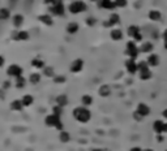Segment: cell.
Returning <instances> with one entry per match:
<instances>
[{
	"instance_id": "cell-1",
	"label": "cell",
	"mask_w": 167,
	"mask_h": 151,
	"mask_svg": "<svg viewBox=\"0 0 167 151\" xmlns=\"http://www.w3.org/2000/svg\"><path fill=\"white\" fill-rule=\"evenodd\" d=\"M73 117L75 120H77L79 122H82V124H85V122H88L89 120L92 119V112L89 111L88 107H76L73 109Z\"/></svg>"
},
{
	"instance_id": "cell-2",
	"label": "cell",
	"mask_w": 167,
	"mask_h": 151,
	"mask_svg": "<svg viewBox=\"0 0 167 151\" xmlns=\"http://www.w3.org/2000/svg\"><path fill=\"white\" fill-rule=\"evenodd\" d=\"M44 124L50 128H55V129H59V130H63V126H64L62 120H60V116L55 115V113L48 115L46 119H44Z\"/></svg>"
},
{
	"instance_id": "cell-3",
	"label": "cell",
	"mask_w": 167,
	"mask_h": 151,
	"mask_svg": "<svg viewBox=\"0 0 167 151\" xmlns=\"http://www.w3.org/2000/svg\"><path fill=\"white\" fill-rule=\"evenodd\" d=\"M68 9H69L71 13L77 14V13H81V12H84V10H86V4L84 3V2H81V0H79V2L71 3Z\"/></svg>"
},
{
	"instance_id": "cell-4",
	"label": "cell",
	"mask_w": 167,
	"mask_h": 151,
	"mask_svg": "<svg viewBox=\"0 0 167 151\" xmlns=\"http://www.w3.org/2000/svg\"><path fill=\"white\" fill-rule=\"evenodd\" d=\"M138 52H140V50H138L136 42H133V41H132V42H128V43H127L125 54H127L131 59H135L137 55H138Z\"/></svg>"
},
{
	"instance_id": "cell-5",
	"label": "cell",
	"mask_w": 167,
	"mask_h": 151,
	"mask_svg": "<svg viewBox=\"0 0 167 151\" xmlns=\"http://www.w3.org/2000/svg\"><path fill=\"white\" fill-rule=\"evenodd\" d=\"M128 35L133 39V42L142 41V35L140 33V29H138V26H136V25H132V26L128 27Z\"/></svg>"
},
{
	"instance_id": "cell-6",
	"label": "cell",
	"mask_w": 167,
	"mask_h": 151,
	"mask_svg": "<svg viewBox=\"0 0 167 151\" xmlns=\"http://www.w3.org/2000/svg\"><path fill=\"white\" fill-rule=\"evenodd\" d=\"M7 73H8L9 77H13V78L21 77V76H22V68H21L18 64H12V65L8 66Z\"/></svg>"
},
{
	"instance_id": "cell-7",
	"label": "cell",
	"mask_w": 167,
	"mask_h": 151,
	"mask_svg": "<svg viewBox=\"0 0 167 151\" xmlns=\"http://www.w3.org/2000/svg\"><path fill=\"white\" fill-rule=\"evenodd\" d=\"M84 68V61L81 59H76L72 61V64L69 66V70L72 72V73H79V72H81Z\"/></svg>"
},
{
	"instance_id": "cell-8",
	"label": "cell",
	"mask_w": 167,
	"mask_h": 151,
	"mask_svg": "<svg viewBox=\"0 0 167 151\" xmlns=\"http://www.w3.org/2000/svg\"><path fill=\"white\" fill-rule=\"evenodd\" d=\"M125 66H127V70L131 74H135V73H137V72H138V65L135 63V60H133V59L127 60Z\"/></svg>"
},
{
	"instance_id": "cell-9",
	"label": "cell",
	"mask_w": 167,
	"mask_h": 151,
	"mask_svg": "<svg viewBox=\"0 0 167 151\" xmlns=\"http://www.w3.org/2000/svg\"><path fill=\"white\" fill-rule=\"evenodd\" d=\"M136 111H137V112L140 113L142 117H146V116L150 113V107H148V104H145V103H140V104L137 105Z\"/></svg>"
},
{
	"instance_id": "cell-10",
	"label": "cell",
	"mask_w": 167,
	"mask_h": 151,
	"mask_svg": "<svg viewBox=\"0 0 167 151\" xmlns=\"http://www.w3.org/2000/svg\"><path fill=\"white\" fill-rule=\"evenodd\" d=\"M165 126H166V124L162 120H155L154 124H153V130L157 134H161V133L165 132Z\"/></svg>"
},
{
	"instance_id": "cell-11",
	"label": "cell",
	"mask_w": 167,
	"mask_h": 151,
	"mask_svg": "<svg viewBox=\"0 0 167 151\" xmlns=\"http://www.w3.org/2000/svg\"><path fill=\"white\" fill-rule=\"evenodd\" d=\"M51 12H52L54 14H56V16H63L64 12H65V8H64L63 3H62V4H52Z\"/></svg>"
},
{
	"instance_id": "cell-12",
	"label": "cell",
	"mask_w": 167,
	"mask_h": 151,
	"mask_svg": "<svg viewBox=\"0 0 167 151\" xmlns=\"http://www.w3.org/2000/svg\"><path fill=\"white\" fill-rule=\"evenodd\" d=\"M146 63L149 66H158L159 64V56L157 54H152V55H149L148 59H146Z\"/></svg>"
},
{
	"instance_id": "cell-13",
	"label": "cell",
	"mask_w": 167,
	"mask_h": 151,
	"mask_svg": "<svg viewBox=\"0 0 167 151\" xmlns=\"http://www.w3.org/2000/svg\"><path fill=\"white\" fill-rule=\"evenodd\" d=\"M98 5L101 8H104V9H114L116 5H115V2L112 0H98Z\"/></svg>"
},
{
	"instance_id": "cell-14",
	"label": "cell",
	"mask_w": 167,
	"mask_h": 151,
	"mask_svg": "<svg viewBox=\"0 0 167 151\" xmlns=\"http://www.w3.org/2000/svg\"><path fill=\"white\" fill-rule=\"evenodd\" d=\"M119 22H120V17L116 13H112L110 14L108 20L106 21V26H114V25H118Z\"/></svg>"
},
{
	"instance_id": "cell-15",
	"label": "cell",
	"mask_w": 167,
	"mask_h": 151,
	"mask_svg": "<svg viewBox=\"0 0 167 151\" xmlns=\"http://www.w3.org/2000/svg\"><path fill=\"white\" fill-rule=\"evenodd\" d=\"M110 37L115 42L121 41V38H123V31H121L120 29H112V30H111V33H110Z\"/></svg>"
},
{
	"instance_id": "cell-16",
	"label": "cell",
	"mask_w": 167,
	"mask_h": 151,
	"mask_svg": "<svg viewBox=\"0 0 167 151\" xmlns=\"http://www.w3.org/2000/svg\"><path fill=\"white\" fill-rule=\"evenodd\" d=\"M14 34L16 35L12 37L14 41H27V39H29V33L27 31H17V33H14Z\"/></svg>"
},
{
	"instance_id": "cell-17",
	"label": "cell",
	"mask_w": 167,
	"mask_h": 151,
	"mask_svg": "<svg viewBox=\"0 0 167 151\" xmlns=\"http://www.w3.org/2000/svg\"><path fill=\"white\" fill-rule=\"evenodd\" d=\"M138 50H140L141 52L144 54H152L153 51V44L150 43V42H145V43H142L140 47H138Z\"/></svg>"
},
{
	"instance_id": "cell-18",
	"label": "cell",
	"mask_w": 167,
	"mask_h": 151,
	"mask_svg": "<svg viewBox=\"0 0 167 151\" xmlns=\"http://www.w3.org/2000/svg\"><path fill=\"white\" fill-rule=\"evenodd\" d=\"M12 24L14 27H21L22 24H24V16L21 14H14L12 18Z\"/></svg>"
},
{
	"instance_id": "cell-19",
	"label": "cell",
	"mask_w": 167,
	"mask_h": 151,
	"mask_svg": "<svg viewBox=\"0 0 167 151\" xmlns=\"http://www.w3.org/2000/svg\"><path fill=\"white\" fill-rule=\"evenodd\" d=\"M38 20H39L43 25H48V26H51L52 25V17L50 14H42V16H39L38 17Z\"/></svg>"
},
{
	"instance_id": "cell-20",
	"label": "cell",
	"mask_w": 167,
	"mask_h": 151,
	"mask_svg": "<svg viewBox=\"0 0 167 151\" xmlns=\"http://www.w3.org/2000/svg\"><path fill=\"white\" fill-rule=\"evenodd\" d=\"M67 31H68V34H72L75 35L77 31H79V24H76V22H71V24L67 25Z\"/></svg>"
},
{
	"instance_id": "cell-21",
	"label": "cell",
	"mask_w": 167,
	"mask_h": 151,
	"mask_svg": "<svg viewBox=\"0 0 167 151\" xmlns=\"http://www.w3.org/2000/svg\"><path fill=\"white\" fill-rule=\"evenodd\" d=\"M21 102H22V104H24V107H29V105L33 104L34 99H33V97H31L30 94H26V95H24V97H22Z\"/></svg>"
},
{
	"instance_id": "cell-22",
	"label": "cell",
	"mask_w": 167,
	"mask_h": 151,
	"mask_svg": "<svg viewBox=\"0 0 167 151\" xmlns=\"http://www.w3.org/2000/svg\"><path fill=\"white\" fill-rule=\"evenodd\" d=\"M9 107H10V109H12V111H17V112H18V111H22L24 104H22L21 100H13V102L10 103Z\"/></svg>"
},
{
	"instance_id": "cell-23",
	"label": "cell",
	"mask_w": 167,
	"mask_h": 151,
	"mask_svg": "<svg viewBox=\"0 0 167 151\" xmlns=\"http://www.w3.org/2000/svg\"><path fill=\"white\" fill-rule=\"evenodd\" d=\"M98 93H99V95H101V97L106 98V97H108V95H110L111 89H110V86H107V85H102L101 87H99Z\"/></svg>"
},
{
	"instance_id": "cell-24",
	"label": "cell",
	"mask_w": 167,
	"mask_h": 151,
	"mask_svg": "<svg viewBox=\"0 0 167 151\" xmlns=\"http://www.w3.org/2000/svg\"><path fill=\"white\" fill-rule=\"evenodd\" d=\"M14 86L17 87V89H22V87H25L26 86V78L25 77H17L16 78V81H14Z\"/></svg>"
},
{
	"instance_id": "cell-25",
	"label": "cell",
	"mask_w": 167,
	"mask_h": 151,
	"mask_svg": "<svg viewBox=\"0 0 167 151\" xmlns=\"http://www.w3.org/2000/svg\"><path fill=\"white\" fill-rule=\"evenodd\" d=\"M81 102H82L84 107H90V105L93 104V98L90 97V95H82Z\"/></svg>"
},
{
	"instance_id": "cell-26",
	"label": "cell",
	"mask_w": 167,
	"mask_h": 151,
	"mask_svg": "<svg viewBox=\"0 0 167 151\" xmlns=\"http://www.w3.org/2000/svg\"><path fill=\"white\" fill-rule=\"evenodd\" d=\"M59 138H60V142L67 143V142L71 141V134L68 132H65V130H62L60 134H59Z\"/></svg>"
},
{
	"instance_id": "cell-27",
	"label": "cell",
	"mask_w": 167,
	"mask_h": 151,
	"mask_svg": "<svg viewBox=\"0 0 167 151\" xmlns=\"http://www.w3.org/2000/svg\"><path fill=\"white\" fill-rule=\"evenodd\" d=\"M31 66H34V68H38V69H43L44 68V61L42 59H33L31 60Z\"/></svg>"
},
{
	"instance_id": "cell-28",
	"label": "cell",
	"mask_w": 167,
	"mask_h": 151,
	"mask_svg": "<svg viewBox=\"0 0 167 151\" xmlns=\"http://www.w3.org/2000/svg\"><path fill=\"white\" fill-rule=\"evenodd\" d=\"M149 18L152 21H159L162 18V14H161L158 10H150L149 12Z\"/></svg>"
},
{
	"instance_id": "cell-29",
	"label": "cell",
	"mask_w": 167,
	"mask_h": 151,
	"mask_svg": "<svg viewBox=\"0 0 167 151\" xmlns=\"http://www.w3.org/2000/svg\"><path fill=\"white\" fill-rule=\"evenodd\" d=\"M67 103H68V98H67L65 95H59L56 98V104L60 105V107H64Z\"/></svg>"
},
{
	"instance_id": "cell-30",
	"label": "cell",
	"mask_w": 167,
	"mask_h": 151,
	"mask_svg": "<svg viewBox=\"0 0 167 151\" xmlns=\"http://www.w3.org/2000/svg\"><path fill=\"white\" fill-rule=\"evenodd\" d=\"M10 17V12H9V9L7 8H2L0 9V20H8Z\"/></svg>"
},
{
	"instance_id": "cell-31",
	"label": "cell",
	"mask_w": 167,
	"mask_h": 151,
	"mask_svg": "<svg viewBox=\"0 0 167 151\" xmlns=\"http://www.w3.org/2000/svg\"><path fill=\"white\" fill-rule=\"evenodd\" d=\"M29 81H30V83H33V85H35V83H38L41 81V74L39 73H31L29 76Z\"/></svg>"
},
{
	"instance_id": "cell-32",
	"label": "cell",
	"mask_w": 167,
	"mask_h": 151,
	"mask_svg": "<svg viewBox=\"0 0 167 151\" xmlns=\"http://www.w3.org/2000/svg\"><path fill=\"white\" fill-rule=\"evenodd\" d=\"M43 73L46 74L47 77H55L54 68H51V66H47V68H43Z\"/></svg>"
},
{
	"instance_id": "cell-33",
	"label": "cell",
	"mask_w": 167,
	"mask_h": 151,
	"mask_svg": "<svg viewBox=\"0 0 167 151\" xmlns=\"http://www.w3.org/2000/svg\"><path fill=\"white\" fill-rule=\"evenodd\" d=\"M54 81H55V82H64V81H65V77L60 74V76H58V77H54Z\"/></svg>"
},
{
	"instance_id": "cell-34",
	"label": "cell",
	"mask_w": 167,
	"mask_h": 151,
	"mask_svg": "<svg viewBox=\"0 0 167 151\" xmlns=\"http://www.w3.org/2000/svg\"><path fill=\"white\" fill-rule=\"evenodd\" d=\"M133 117H135V120H136V121H140V120L144 119V117H142L140 113H138L137 111H135V112H133Z\"/></svg>"
},
{
	"instance_id": "cell-35",
	"label": "cell",
	"mask_w": 167,
	"mask_h": 151,
	"mask_svg": "<svg viewBox=\"0 0 167 151\" xmlns=\"http://www.w3.org/2000/svg\"><path fill=\"white\" fill-rule=\"evenodd\" d=\"M163 42H165V47L167 48V29L163 31Z\"/></svg>"
},
{
	"instance_id": "cell-36",
	"label": "cell",
	"mask_w": 167,
	"mask_h": 151,
	"mask_svg": "<svg viewBox=\"0 0 167 151\" xmlns=\"http://www.w3.org/2000/svg\"><path fill=\"white\" fill-rule=\"evenodd\" d=\"M10 87V82L9 81H7V82H3V89H9Z\"/></svg>"
},
{
	"instance_id": "cell-37",
	"label": "cell",
	"mask_w": 167,
	"mask_h": 151,
	"mask_svg": "<svg viewBox=\"0 0 167 151\" xmlns=\"http://www.w3.org/2000/svg\"><path fill=\"white\" fill-rule=\"evenodd\" d=\"M4 63H5V59L0 55V68H3V65H4Z\"/></svg>"
},
{
	"instance_id": "cell-38",
	"label": "cell",
	"mask_w": 167,
	"mask_h": 151,
	"mask_svg": "<svg viewBox=\"0 0 167 151\" xmlns=\"http://www.w3.org/2000/svg\"><path fill=\"white\" fill-rule=\"evenodd\" d=\"M129 151H144L141 147H138V146H135V147H132Z\"/></svg>"
},
{
	"instance_id": "cell-39",
	"label": "cell",
	"mask_w": 167,
	"mask_h": 151,
	"mask_svg": "<svg viewBox=\"0 0 167 151\" xmlns=\"http://www.w3.org/2000/svg\"><path fill=\"white\" fill-rule=\"evenodd\" d=\"M43 2H44V4H48V5H52V4H54V2H55V0H43Z\"/></svg>"
},
{
	"instance_id": "cell-40",
	"label": "cell",
	"mask_w": 167,
	"mask_h": 151,
	"mask_svg": "<svg viewBox=\"0 0 167 151\" xmlns=\"http://www.w3.org/2000/svg\"><path fill=\"white\" fill-rule=\"evenodd\" d=\"M162 116L165 117V119H167V108H166V109L163 111V112H162Z\"/></svg>"
},
{
	"instance_id": "cell-41",
	"label": "cell",
	"mask_w": 167,
	"mask_h": 151,
	"mask_svg": "<svg viewBox=\"0 0 167 151\" xmlns=\"http://www.w3.org/2000/svg\"><path fill=\"white\" fill-rule=\"evenodd\" d=\"M92 151H102V150H101V149H93Z\"/></svg>"
},
{
	"instance_id": "cell-42",
	"label": "cell",
	"mask_w": 167,
	"mask_h": 151,
	"mask_svg": "<svg viewBox=\"0 0 167 151\" xmlns=\"http://www.w3.org/2000/svg\"><path fill=\"white\" fill-rule=\"evenodd\" d=\"M144 151H154V150H152V149H145Z\"/></svg>"
},
{
	"instance_id": "cell-43",
	"label": "cell",
	"mask_w": 167,
	"mask_h": 151,
	"mask_svg": "<svg viewBox=\"0 0 167 151\" xmlns=\"http://www.w3.org/2000/svg\"><path fill=\"white\" fill-rule=\"evenodd\" d=\"M165 132L167 133V124H166V126H165Z\"/></svg>"
}]
</instances>
